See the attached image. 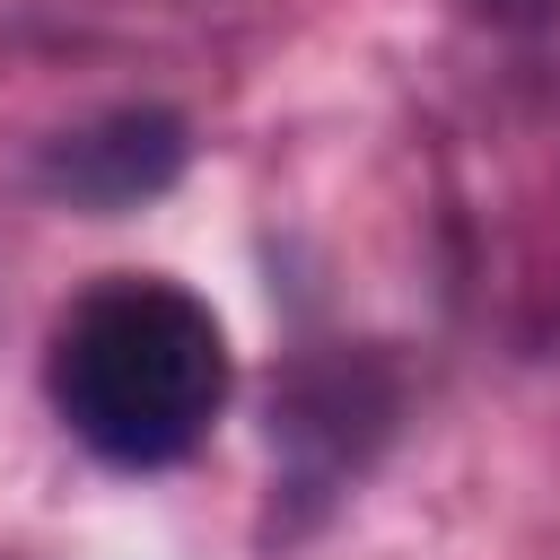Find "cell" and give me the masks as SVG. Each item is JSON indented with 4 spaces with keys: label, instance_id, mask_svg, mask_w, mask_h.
<instances>
[{
    "label": "cell",
    "instance_id": "obj_1",
    "mask_svg": "<svg viewBox=\"0 0 560 560\" xmlns=\"http://www.w3.org/2000/svg\"><path fill=\"white\" fill-rule=\"evenodd\" d=\"M236 359L210 315L166 271H105L88 280L44 341V394L52 420L114 472H166L184 464L219 411H228Z\"/></svg>",
    "mask_w": 560,
    "mask_h": 560
},
{
    "label": "cell",
    "instance_id": "obj_2",
    "mask_svg": "<svg viewBox=\"0 0 560 560\" xmlns=\"http://www.w3.org/2000/svg\"><path fill=\"white\" fill-rule=\"evenodd\" d=\"M394 411H402V385H394V368H385L376 350L298 359V368L271 385V464H280L271 499L289 508V516H271L280 542L306 534V525L368 472V455L385 446Z\"/></svg>",
    "mask_w": 560,
    "mask_h": 560
},
{
    "label": "cell",
    "instance_id": "obj_3",
    "mask_svg": "<svg viewBox=\"0 0 560 560\" xmlns=\"http://www.w3.org/2000/svg\"><path fill=\"white\" fill-rule=\"evenodd\" d=\"M184 158H192L184 114H166V105H114V114H96V122L44 140L35 184H44L52 201H70V210L114 219V210L158 201V192L184 175Z\"/></svg>",
    "mask_w": 560,
    "mask_h": 560
},
{
    "label": "cell",
    "instance_id": "obj_4",
    "mask_svg": "<svg viewBox=\"0 0 560 560\" xmlns=\"http://www.w3.org/2000/svg\"><path fill=\"white\" fill-rule=\"evenodd\" d=\"M472 9H481V18H499V26H542L560 0H472Z\"/></svg>",
    "mask_w": 560,
    "mask_h": 560
}]
</instances>
